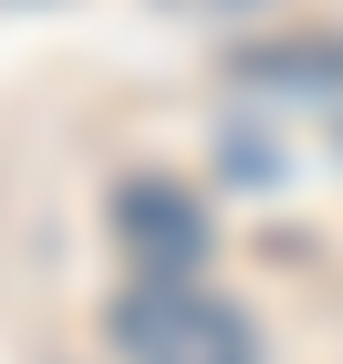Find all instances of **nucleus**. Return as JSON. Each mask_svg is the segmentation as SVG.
<instances>
[{
    "label": "nucleus",
    "mask_w": 343,
    "mask_h": 364,
    "mask_svg": "<svg viewBox=\"0 0 343 364\" xmlns=\"http://www.w3.org/2000/svg\"><path fill=\"white\" fill-rule=\"evenodd\" d=\"M114 229H125V250H136L146 271H167V281L198 260V208H187L167 177H136V188L114 198Z\"/></svg>",
    "instance_id": "nucleus-2"
},
{
    "label": "nucleus",
    "mask_w": 343,
    "mask_h": 364,
    "mask_svg": "<svg viewBox=\"0 0 343 364\" xmlns=\"http://www.w3.org/2000/svg\"><path fill=\"white\" fill-rule=\"evenodd\" d=\"M125 364H260L250 354V323L187 281H156L125 302Z\"/></svg>",
    "instance_id": "nucleus-1"
},
{
    "label": "nucleus",
    "mask_w": 343,
    "mask_h": 364,
    "mask_svg": "<svg viewBox=\"0 0 343 364\" xmlns=\"http://www.w3.org/2000/svg\"><path fill=\"white\" fill-rule=\"evenodd\" d=\"M167 11H250V0H167Z\"/></svg>",
    "instance_id": "nucleus-3"
}]
</instances>
